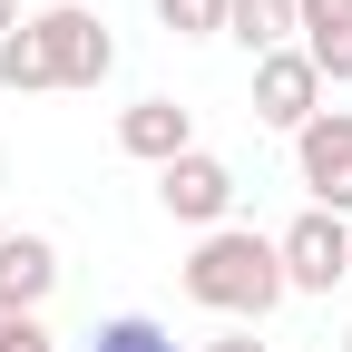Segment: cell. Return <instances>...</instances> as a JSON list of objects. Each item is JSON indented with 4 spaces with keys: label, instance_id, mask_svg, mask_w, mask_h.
Returning <instances> with one entry per match:
<instances>
[{
    "label": "cell",
    "instance_id": "16",
    "mask_svg": "<svg viewBox=\"0 0 352 352\" xmlns=\"http://www.w3.org/2000/svg\"><path fill=\"white\" fill-rule=\"evenodd\" d=\"M10 30H20V0H0V39H10Z\"/></svg>",
    "mask_w": 352,
    "mask_h": 352
},
{
    "label": "cell",
    "instance_id": "5",
    "mask_svg": "<svg viewBox=\"0 0 352 352\" xmlns=\"http://www.w3.org/2000/svg\"><path fill=\"white\" fill-rule=\"evenodd\" d=\"M294 176H303V196H314L323 215L352 226V108H323V118L294 138Z\"/></svg>",
    "mask_w": 352,
    "mask_h": 352
},
{
    "label": "cell",
    "instance_id": "2",
    "mask_svg": "<svg viewBox=\"0 0 352 352\" xmlns=\"http://www.w3.org/2000/svg\"><path fill=\"white\" fill-rule=\"evenodd\" d=\"M30 30L50 50V88H98L118 69V39H108V20L88 0H50V10H30Z\"/></svg>",
    "mask_w": 352,
    "mask_h": 352
},
{
    "label": "cell",
    "instance_id": "9",
    "mask_svg": "<svg viewBox=\"0 0 352 352\" xmlns=\"http://www.w3.org/2000/svg\"><path fill=\"white\" fill-rule=\"evenodd\" d=\"M0 294L10 303H50L59 294V245L50 235H0Z\"/></svg>",
    "mask_w": 352,
    "mask_h": 352
},
{
    "label": "cell",
    "instance_id": "15",
    "mask_svg": "<svg viewBox=\"0 0 352 352\" xmlns=\"http://www.w3.org/2000/svg\"><path fill=\"white\" fill-rule=\"evenodd\" d=\"M206 352H264V342H254V323H226V333L206 342Z\"/></svg>",
    "mask_w": 352,
    "mask_h": 352
},
{
    "label": "cell",
    "instance_id": "6",
    "mask_svg": "<svg viewBox=\"0 0 352 352\" xmlns=\"http://www.w3.org/2000/svg\"><path fill=\"white\" fill-rule=\"evenodd\" d=\"M254 118H264V127H284V138H303V127L323 118V69L303 59V50L254 59Z\"/></svg>",
    "mask_w": 352,
    "mask_h": 352
},
{
    "label": "cell",
    "instance_id": "13",
    "mask_svg": "<svg viewBox=\"0 0 352 352\" xmlns=\"http://www.w3.org/2000/svg\"><path fill=\"white\" fill-rule=\"evenodd\" d=\"M0 352H59V333L39 323V303H10V294H0Z\"/></svg>",
    "mask_w": 352,
    "mask_h": 352
},
{
    "label": "cell",
    "instance_id": "4",
    "mask_svg": "<svg viewBox=\"0 0 352 352\" xmlns=\"http://www.w3.org/2000/svg\"><path fill=\"white\" fill-rule=\"evenodd\" d=\"M274 245H284V284H294V294H333V284H352V226H342V215L303 206Z\"/></svg>",
    "mask_w": 352,
    "mask_h": 352
},
{
    "label": "cell",
    "instance_id": "1",
    "mask_svg": "<svg viewBox=\"0 0 352 352\" xmlns=\"http://www.w3.org/2000/svg\"><path fill=\"white\" fill-rule=\"evenodd\" d=\"M176 284H186V303H206V314H226V323H264V314L294 294V284H284V245L254 235V226L196 235V254L176 264Z\"/></svg>",
    "mask_w": 352,
    "mask_h": 352
},
{
    "label": "cell",
    "instance_id": "3",
    "mask_svg": "<svg viewBox=\"0 0 352 352\" xmlns=\"http://www.w3.org/2000/svg\"><path fill=\"white\" fill-rule=\"evenodd\" d=\"M157 206L176 215V226H196V235L235 226V166H226V157H206V147H186L176 166H157Z\"/></svg>",
    "mask_w": 352,
    "mask_h": 352
},
{
    "label": "cell",
    "instance_id": "17",
    "mask_svg": "<svg viewBox=\"0 0 352 352\" xmlns=\"http://www.w3.org/2000/svg\"><path fill=\"white\" fill-rule=\"evenodd\" d=\"M342 352H352V323H342Z\"/></svg>",
    "mask_w": 352,
    "mask_h": 352
},
{
    "label": "cell",
    "instance_id": "14",
    "mask_svg": "<svg viewBox=\"0 0 352 352\" xmlns=\"http://www.w3.org/2000/svg\"><path fill=\"white\" fill-rule=\"evenodd\" d=\"M157 20L176 39H226V0H157Z\"/></svg>",
    "mask_w": 352,
    "mask_h": 352
},
{
    "label": "cell",
    "instance_id": "7",
    "mask_svg": "<svg viewBox=\"0 0 352 352\" xmlns=\"http://www.w3.org/2000/svg\"><path fill=\"white\" fill-rule=\"evenodd\" d=\"M118 147L138 157V166H176L196 147V108H176V98H138V108H118Z\"/></svg>",
    "mask_w": 352,
    "mask_h": 352
},
{
    "label": "cell",
    "instance_id": "12",
    "mask_svg": "<svg viewBox=\"0 0 352 352\" xmlns=\"http://www.w3.org/2000/svg\"><path fill=\"white\" fill-rule=\"evenodd\" d=\"M0 88H10V98L50 88V50H39V30H30V20H20L10 39H0Z\"/></svg>",
    "mask_w": 352,
    "mask_h": 352
},
{
    "label": "cell",
    "instance_id": "10",
    "mask_svg": "<svg viewBox=\"0 0 352 352\" xmlns=\"http://www.w3.org/2000/svg\"><path fill=\"white\" fill-rule=\"evenodd\" d=\"M226 39H245L254 59L294 50V0H226Z\"/></svg>",
    "mask_w": 352,
    "mask_h": 352
},
{
    "label": "cell",
    "instance_id": "8",
    "mask_svg": "<svg viewBox=\"0 0 352 352\" xmlns=\"http://www.w3.org/2000/svg\"><path fill=\"white\" fill-rule=\"evenodd\" d=\"M294 50L323 69V88H352V0H294Z\"/></svg>",
    "mask_w": 352,
    "mask_h": 352
},
{
    "label": "cell",
    "instance_id": "11",
    "mask_svg": "<svg viewBox=\"0 0 352 352\" xmlns=\"http://www.w3.org/2000/svg\"><path fill=\"white\" fill-rule=\"evenodd\" d=\"M78 352H186V342H176V333H166L157 314H108V323L88 333Z\"/></svg>",
    "mask_w": 352,
    "mask_h": 352
}]
</instances>
